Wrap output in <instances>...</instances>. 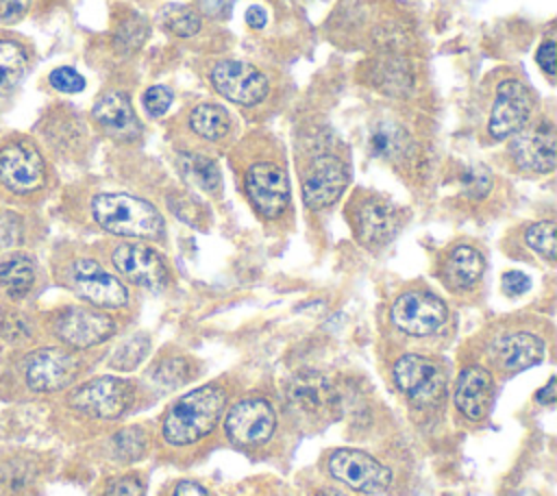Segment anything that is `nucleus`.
<instances>
[{
	"instance_id": "cd10ccee",
	"label": "nucleus",
	"mask_w": 557,
	"mask_h": 496,
	"mask_svg": "<svg viewBox=\"0 0 557 496\" xmlns=\"http://www.w3.org/2000/svg\"><path fill=\"white\" fill-rule=\"evenodd\" d=\"M187 131L202 141L215 144L231 135L233 131V115L220 102H198L185 115Z\"/></svg>"
},
{
	"instance_id": "20e7f679",
	"label": "nucleus",
	"mask_w": 557,
	"mask_h": 496,
	"mask_svg": "<svg viewBox=\"0 0 557 496\" xmlns=\"http://www.w3.org/2000/svg\"><path fill=\"white\" fill-rule=\"evenodd\" d=\"M87 220L107 235L120 239H161L165 222L159 209L128 191L100 189L85 198Z\"/></svg>"
},
{
	"instance_id": "58836bf2",
	"label": "nucleus",
	"mask_w": 557,
	"mask_h": 496,
	"mask_svg": "<svg viewBox=\"0 0 557 496\" xmlns=\"http://www.w3.org/2000/svg\"><path fill=\"white\" fill-rule=\"evenodd\" d=\"M37 7V0H0V28L24 22Z\"/></svg>"
},
{
	"instance_id": "09e8293b",
	"label": "nucleus",
	"mask_w": 557,
	"mask_h": 496,
	"mask_svg": "<svg viewBox=\"0 0 557 496\" xmlns=\"http://www.w3.org/2000/svg\"><path fill=\"white\" fill-rule=\"evenodd\" d=\"M516 496H537L535 492H529V489H522V492H518Z\"/></svg>"
},
{
	"instance_id": "412c9836",
	"label": "nucleus",
	"mask_w": 557,
	"mask_h": 496,
	"mask_svg": "<svg viewBox=\"0 0 557 496\" xmlns=\"http://www.w3.org/2000/svg\"><path fill=\"white\" fill-rule=\"evenodd\" d=\"M396 387L416 405H431L442 398L446 387V376L442 365L424 355H403L394 363Z\"/></svg>"
},
{
	"instance_id": "1a4fd4ad",
	"label": "nucleus",
	"mask_w": 557,
	"mask_h": 496,
	"mask_svg": "<svg viewBox=\"0 0 557 496\" xmlns=\"http://www.w3.org/2000/svg\"><path fill=\"white\" fill-rule=\"evenodd\" d=\"M244 191L261 218H283L292 198L289 176L283 159L276 157V152L252 157L244 168Z\"/></svg>"
},
{
	"instance_id": "f3484780",
	"label": "nucleus",
	"mask_w": 557,
	"mask_h": 496,
	"mask_svg": "<svg viewBox=\"0 0 557 496\" xmlns=\"http://www.w3.org/2000/svg\"><path fill=\"white\" fill-rule=\"evenodd\" d=\"M509 157L513 165L531 174H550L555 170V124L542 115L509 137Z\"/></svg>"
},
{
	"instance_id": "0eeeda50",
	"label": "nucleus",
	"mask_w": 557,
	"mask_h": 496,
	"mask_svg": "<svg viewBox=\"0 0 557 496\" xmlns=\"http://www.w3.org/2000/svg\"><path fill=\"white\" fill-rule=\"evenodd\" d=\"M30 135L52 161H81L91 141L89 120L70 102H50L35 120Z\"/></svg>"
},
{
	"instance_id": "6ab92c4d",
	"label": "nucleus",
	"mask_w": 557,
	"mask_h": 496,
	"mask_svg": "<svg viewBox=\"0 0 557 496\" xmlns=\"http://www.w3.org/2000/svg\"><path fill=\"white\" fill-rule=\"evenodd\" d=\"M87 120L96 133L115 141L135 139L141 131L131 96L122 87H104L96 96Z\"/></svg>"
},
{
	"instance_id": "a211bd4d",
	"label": "nucleus",
	"mask_w": 557,
	"mask_h": 496,
	"mask_svg": "<svg viewBox=\"0 0 557 496\" xmlns=\"http://www.w3.org/2000/svg\"><path fill=\"white\" fill-rule=\"evenodd\" d=\"M389 318L396 328L407 335L424 337L433 335L448 320V307L444 300L426 289H407L396 296Z\"/></svg>"
},
{
	"instance_id": "393cba45",
	"label": "nucleus",
	"mask_w": 557,
	"mask_h": 496,
	"mask_svg": "<svg viewBox=\"0 0 557 496\" xmlns=\"http://www.w3.org/2000/svg\"><path fill=\"white\" fill-rule=\"evenodd\" d=\"M485 272V259L479 248L470 244L455 246L442 263V281L453 292L472 289Z\"/></svg>"
},
{
	"instance_id": "c85d7f7f",
	"label": "nucleus",
	"mask_w": 557,
	"mask_h": 496,
	"mask_svg": "<svg viewBox=\"0 0 557 496\" xmlns=\"http://www.w3.org/2000/svg\"><path fill=\"white\" fill-rule=\"evenodd\" d=\"M374 87L389 96H405L416 87V74L409 61L400 54H381L368 70Z\"/></svg>"
},
{
	"instance_id": "dca6fc26",
	"label": "nucleus",
	"mask_w": 557,
	"mask_h": 496,
	"mask_svg": "<svg viewBox=\"0 0 557 496\" xmlns=\"http://www.w3.org/2000/svg\"><path fill=\"white\" fill-rule=\"evenodd\" d=\"M329 474L361 494H381L392 483V472L372 455L357 448H337L326 461Z\"/></svg>"
},
{
	"instance_id": "7ed1b4c3",
	"label": "nucleus",
	"mask_w": 557,
	"mask_h": 496,
	"mask_svg": "<svg viewBox=\"0 0 557 496\" xmlns=\"http://www.w3.org/2000/svg\"><path fill=\"white\" fill-rule=\"evenodd\" d=\"M50 276L61 289L89 307L109 313L128 307L131 292L126 283L81 244L59 241L52 248Z\"/></svg>"
},
{
	"instance_id": "6e6552de",
	"label": "nucleus",
	"mask_w": 557,
	"mask_h": 496,
	"mask_svg": "<svg viewBox=\"0 0 557 496\" xmlns=\"http://www.w3.org/2000/svg\"><path fill=\"white\" fill-rule=\"evenodd\" d=\"M350 181V165L331 146V137H315L313 150L307 152L302 174H300V194L309 209L320 211L331 207L344 194Z\"/></svg>"
},
{
	"instance_id": "7c9ffc66",
	"label": "nucleus",
	"mask_w": 557,
	"mask_h": 496,
	"mask_svg": "<svg viewBox=\"0 0 557 496\" xmlns=\"http://www.w3.org/2000/svg\"><path fill=\"white\" fill-rule=\"evenodd\" d=\"M416 141L407 128L394 120H383L374 126L370 135V148L374 154L387 161H405L416 152Z\"/></svg>"
},
{
	"instance_id": "4468645a",
	"label": "nucleus",
	"mask_w": 557,
	"mask_h": 496,
	"mask_svg": "<svg viewBox=\"0 0 557 496\" xmlns=\"http://www.w3.org/2000/svg\"><path fill=\"white\" fill-rule=\"evenodd\" d=\"M37 63V46L22 33L0 28V115L13 109Z\"/></svg>"
},
{
	"instance_id": "5701e85b",
	"label": "nucleus",
	"mask_w": 557,
	"mask_h": 496,
	"mask_svg": "<svg viewBox=\"0 0 557 496\" xmlns=\"http://www.w3.org/2000/svg\"><path fill=\"white\" fill-rule=\"evenodd\" d=\"M39 311L30 305L0 302V361L41 344Z\"/></svg>"
},
{
	"instance_id": "2f4dec72",
	"label": "nucleus",
	"mask_w": 557,
	"mask_h": 496,
	"mask_svg": "<svg viewBox=\"0 0 557 496\" xmlns=\"http://www.w3.org/2000/svg\"><path fill=\"white\" fill-rule=\"evenodd\" d=\"M159 24L165 33L178 37V39H187L200 33L202 28V17L194 7L187 4H168L161 13H159Z\"/></svg>"
},
{
	"instance_id": "79ce46f5",
	"label": "nucleus",
	"mask_w": 557,
	"mask_h": 496,
	"mask_svg": "<svg viewBox=\"0 0 557 496\" xmlns=\"http://www.w3.org/2000/svg\"><path fill=\"white\" fill-rule=\"evenodd\" d=\"M503 292L507 296H520L524 294L529 287H531V281L524 272H518V270H509L503 274Z\"/></svg>"
},
{
	"instance_id": "a878e982",
	"label": "nucleus",
	"mask_w": 557,
	"mask_h": 496,
	"mask_svg": "<svg viewBox=\"0 0 557 496\" xmlns=\"http://www.w3.org/2000/svg\"><path fill=\"white\" fill-rule=\"evenodd\" d=\"M39 468L30 452L11 450L0 457V496H37Z\"/></svg>"
},
{
	"instance_id": "9d476101",
	"label": "nucleus",
	"mask_w": 557,
	"mask_h": 496,
	"mask_svg": "<svg viewBox=\"0 0 557 496\" xmlns=\"http://www.w3.org/2000/svg\"><path fill=\"white\" fill-rule=\"evenodd\" d=\"M65 392V407L87 420H117L135 400L133 385L117 376H96Z\"/></svg>"
},
{
	"instance_id": "ea45409f",
	"label": "nucleus",
	"mask_w": 557,
	"mask_h": 496,
	"mask_svg": "<svg viewBox=\"0 0 557 496\" xmlns=\"http://www.w3.org/2000/svg\"><path fill=\"white\" fill-rule=\"evenodd\" d=\"M144 483L135 474H122L104 485L102 496H141Z\"/></svg>"
},
{
	"instance_id": "39448f33",
	"label": "nucleus",
	"mask_w": 557,
	"mask_h": 496,
	"mask_svg": "<svg viewBox=\"0 0 557 496\" xmlns=\"http://www.w3.org/2000/svg\"><path fill=\"white\" fill-rule=\"evenodd\" d=\"M44 337H50L52 344H59L67 350L83 352L91 350L117 331V322L109 311L89 307L85 302H67L52 309L39 311Z\"/></svg>"
},
{
	"instance_id": "c9c22d12",
	"label": "nucleus",
	"mask_w": 557,
	"mask_h": 496,
	"mask_svg": "<svg viewBox=\"0 0 557 496\" xmlns=\"http://www.w3.org/2000/svg\"><path fill=\"white\" fill-rule=\"evenodd\" d=\"M148 35V26L144 22V17H128V20H122V24L117 26V30L113 33V48L115 52L120 54H128V52H135L144 39Z\"/></svg>"
},
{
	"instance_id": "473e14b6",
	"label": "nucleus",
	"mask_w": 557,
	"mask_h": 496,
	"mask_svg": "<svg viewBox=\"0 0 557 496\" xmlns=\"http://www.w3.org/2000/svg\"><path fill=\"white\" fill-rule=\"evenodd\" d=\"M178 165L202 189L215 191L220 187L218 165L207 154H202V152H181L178 154Z\"/></svg>"
},
{
	"instance_id": "a18cd8bd",
	"label": "nucleus",
	"mask_w": 557,
	"mask_h": 496,
	"mask_svg": "<svg viewBox=\"0 0 557 496\" xmlns=\"http://www.w3.org/2000/svg\"><path fill=\"white\" fill-rule=\"evenodd\" d=\"M246 24H248L250 28H255V30H261V28L265 26V11H263L261 7H257V4L248 7V11H246Z\"/></svg>"
},
{
	"instance_id": "de8ad7c7",
	"label": "nucleus",
	"mask_w": 557,
	"mask_h": 496,
	"mask_svg": "<svg viewBox=\"0 0 557 496\" xmlns=\"http://www.w3.org/2000/svg\"><path fill=\"white\" fill-rule=\"evenodd\" d=\"M231 2H233V0H200L202 9H205L207 13H211V15H222L224 11H228Z\"/></svg>"
},
{
	"instance_id": "72a5a7b5",
	"label": "nucleus",
	"mask_w": 557,
	"mask_h": 496,
	"mask_svg": "<svg viewBox=\"0 0 557 496\" xmlns=\"http://www.w3.org/2000/svg\"><path fill=\"white\" fill-rule=\"evenodd\" d=\"M524 241L533 252H537L548 263L555 261V257H557V226H555L553 220L533 222L524 231Z\"/></svg>"
},
{
	"instance_id": "bb28decb",
	"label": "nucleus",
	"mask_w": 557,
	"mask_h": 496,
	"mask_svg": "<svg viewBox=\"0 0 557 496\" xmlns=\"http://www.w3.org/2000/svg\"><path fill=\"white\" fill-rule=\"evenodd\" d=\"M39 235L41 231L35 211L0 202V255L13 248H33L39 241Z\"/></svg>"
},
{
	"instance_id": "aec40b11",
	"label": "nucleus",
	"mask_w": 557,
	"mask_h": 496,
	"mask_svg": "<svg viewBox=\"0 0 557 496\" xmlns=\"http://www.w3.org/2000/svg\"><path fill=\"white\" fill-rule=\"evenodd\" d=\"M350 222L357 239L368 248H381L398 233L403 218L400 209L389 200L366 194L350 207Z\"/></svg>"
},
{
	"instance_id": "49530a36",
	"label": "nucleus",
	"mask_w": 557,
	"mask_h": 496,
	"mask_svg": "<svg viewBox=\"0 0 557 496\" xmlns=\"http://www.w3.org/2000/svg\"><path fill=\"white\" fill-rule=\"evenodd\" d=\"M555 396H557V392H555V376H550L548 383L537 392V402L550 407V405H555Z\"/></svg>"
},
{
	"instance_id": "9b49d317",
	"label": "nucleus",
	"mask_w": 557,
	"mask_h": 496,
	"mask_svg": "<svg viewBox=\"0 0 557 496\" xmlns=\"http://www.w3.org/2000/svg\"><path fill=\"white\" fill-rule=\"evenodd\" d=\"M535 109V96L531 87L518 74H505L498 78L487 115V135L494 141L509 139L522 131Z\"/></svg>"
},
{
	"instance_id": "ddd939ff",
	"label": "nucleus",
	"mask_w": 557,
	"mask_h": 496,
	"mask_svg": "<svg viewBox=\"0 0 557 496\" xmlns=\"http://www.w3.org/2000/svg\"><path fill=\"white\" fill-rule=\"evenodd\" d=\"M209 83L218 96L237 107H257L270 94L265 74L248 61L220 59L209 70Z\"/></svg>"
},
{
	"instance_id": "4be33fe9",
	"label": "nucleus",
	"mask_w": 557,
	"mask_h": 496,
	"mask_svg": "<svg viewBox=\"0 0 557 496\" xmlns=\"http://www.w3.org/2000/svg\"><path fill=\"white\" fill-rule=\"evenodd\" d=\"M276 429V413L263 398H244L231 407L224 420V433L233 444H265Z\"/></svg>"
},
{
	"instance_id": "423d86ee",
	"label": "nucleus",
	"mask_w": 557,
	"mask_h": 496,
	"mask_svg": "<svg viewBox=\"0 0 557 496\" xmlns=\"http://www.w3.org/2000/svg\"><path fill=\"white\" fill-rule=\"evenodd\" d=\"M226 407V392L218 385H205L183 394L172 402L163 418V439L172 446H189L213 431Z\"/></svg>"
},
{
	"instance_id": "e433bc0d",
	"label": "nucleus",
	"mask_w": 557,
	"mask_h": 496,
	"mask_svg": "<svg viewBox=\"0 0 557 496\" xmlns=\"http://www.w3.org/2000/svg\"><path fill=\"white\" fill-rule=\"evenodd\" d=\"M146 433L141 429H124L115 433L109 442V450L115 459H135L146 448Z\"/></svg>"
},
{
	"instance_id": "2eb2a0df",
	"label": "nucleus",
	"mask_w": 557,
	"mask_h": 496,
	"mask_svg": "<svg viewBox=\"0 0 557 496\" xmlns=\"http://www.w3.org/2000/svg\"><path fill=\"white\" fill-rule=\"evenodd\" d=\"M46 272L33 248L0 255V302L30 305L44 289Z\"/></svg>"
},
{
	"instance_id": "f03ea898",
	"label": "nucleus",
	"mask_w": 557,
	"mask_h": 496,
	"mask_svg": "<svg viewBox=\"0 0 557 496\" xmlns=\"http://www.w3.org/2000/svg\"><path fill=\"white\" fill-rule=\"evenodd\" d=\"M81 372L78 352L59 344H37L2 361L0 392L11 400L52 396L76 385Z\"/></svg>"
},
{
	"instance_id": "b1692460",
	"label": "nucleus",
	"mask_w": 557,
	"mask_h": 496,
	"mask_svg": "<svg viewBox=\"0 0 557 496\" xmlns=\"http://www.w3.org/2000/svg\"><path fill=\"white\" fill-rule=\"evenodd\" d=\"M492 376L481 365H470L461 370L457 385H455V405L461 416L468 420L485 418L490 402H492Z\"/></svg>"
},
{
	"instance_id": "c03bdc74",
	"label": "nucleus",
	"mask_w": 557,
	"mask_h": 496,
	"mask_svg": "<svg viewBox=\"0 0 557 496\" xmlns=\"http://www.w3.org/2000/svg\"><path fill=\"white\" fill-rule=\"evenodd\" d=\"M172 496H209V492L202 485H198L196 481H178L174 485Z\"/></svg>"
},
{
	"instance_id": "f704fd0d",
	"label": "nucleus",
	"mask_w": 557,
	"mask_h": 496,
	"mask_svg": "<svg viewBox=\"0 0 557 496\" xmlns=\"http://www.w3.org/2000/svg\"><path fill=\"white\" fill-rule=\"evenodd\" d=\"M41 83L46 85V89H50V91H54L59 96L81 94L85 89V85H87L85 76L76 67H72V65H57V67H52L44 76Z\"/></svg>"
},
{
	"instance_id": "f257e3e1",
	"label": "nucleus",
	"mask_w": 557,
	"mask_h": 496,
	"mask_svg": "<svg viewBox=\"0 0 557 496\" xmlns=\"http://www.w3.org/2000/svg\"><path fill=\"white\" fill-rule=\"evenodd\" d=\"M54 161L26 131L0 133V202L37 211L57 189Z\"/></svg>"
},
{
	"instance_id": "37998d69",
	"label": "nucleus",
	"mask_w": 557,
	"mask_h": 496,
	"mask_svg": "<svg viewBox=\"0 0 557 496\" xmlns=\"http://www.w3.org/2000/svg\"><path fill=\"white\" fill-rule=\"evenodd\" d=\"M159 374H154L157 379H161V381H168V383H181V379H178V374H185L187 372V368H185V363L181 361V359H170V361H163L161 365H159V370H157Z\"/></svg>"
},
{
	"instance_id": "f8f14e48",
	"label": "nucleus",
	"mask_w": 557,
	"mask_h": 496,
	"mask_svg": "<svg viewBox=\"0 0 557 496\" xmlns=\"http://www.w3.org/2000/svg\"><path fill=\"white\" fill-rule=\"evenodd\" d=\"M107 261L124 281L146 289H161L170 281L165 259L146 241L122 239L109 246Z\"/></svg>"
},
{
	"instance_id": "4c0bfd02",
	"label": "nucleus",
	"mask_w": 557,
	"mask_h": 496,
	"mask_svg": "<svg viewBox=\"0 0 557 496\" xmlns=\"http://www.w3.org/2000/svg\"><path fill=\"white\" fill-rule=\"evenodd\" d=\"M174 100V94L165 85H150L141 96V107L150 117H161Z\"/></svg>"
},
{
	"instance_id": "c756f323",
	"label": "nucleus",
	"mask_w": 557,
	"mask_h": 496,
	"mask_svg": "<svg viewBox=\"0 0 557 496\" xmlns=\"http://www.w3.org/2000/svg\"><path fill=\"white\" fill-rule=\"evenodd\" d=\"M496 355L507 370H524L544 359V342L527 331H516L496 342Z\"/></svg>"
},
{
	"instance_id": "a19ab883",
	"label": "nucleus",
	"mask_w": 557,
	"mask_h": 496,
	"mask_svg": "<svg viewBox=\"0 0 557 496\" xmlns=\"http://www.w3.org/2000/svg\"><path fill=\"white\" fill-rule=\"evenodd\" d=\"M555 39H553V35H546L542 41H540V46H537V52H535V61H537V65H540V70L553 80V76H555Z\"/></svg>"
}]
</instances>
